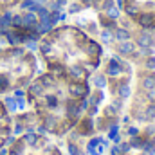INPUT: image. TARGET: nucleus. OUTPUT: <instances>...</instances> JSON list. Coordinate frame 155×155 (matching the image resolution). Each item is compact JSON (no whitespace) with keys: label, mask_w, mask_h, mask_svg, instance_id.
<instances>
[{"label":"nucleus","mask_w":155,"mask_h":155,"mask_svg":"<svg viewBox=\"0 0 155 155\" xmlns=\"http://www.w3.org/2000/svg\"><path fill=\"white\" fill-rule=\"evenodd\" d=\"M137 24H139L143 29L153 27L155 25V15L153 13H139V15H137Z\"/></svg>","instance_id":"1"},{"label":"nucleus","mask_w":155,"mask_h":155,"mask_svg":"<svg viewBox=\"0 0 155 155\" xmlns=\"http://www.w3.org/2000/svg\"><path fill=\"white\" fill-rule=\"evenodd\" d=\"M123 71H124V65L119 60H116V58H112L108 61V65H107V74L108 76H119Z\"/></svg>","instance_id":"2"},{"label":"nucleus","mask_w":155,"mask_h":155,"mask_svg":"<svg viewBox=\"0 0 155 155\" xmlns=\"http://www.w3.org/2000/svg\"><path fill=\"white\" fill-rule=\"evenodd\" d=\"M117 51H119L123 56H130V54L135 52V43H132L130 40H126V41H119Z\"/></svg>","instance_id":"3"},{"label":"nucleus","mask_w":155,"mask_h":155,"mask_svg":"<svg viewBox=\"0 0 155 155\" xmlns=\"http://www.w3.org/2000/svg\"><path fill=\"white\" fill-rule=\"evenodd\" d=\"M69 92H71V96H74V97H83L85 94H87V87L83 85V83H71L69 85Z\"/></svg>","instance_id":"4"},{"label":"nucleus","mask_w":155,"mask_h":155,"mask_svg":"<svg viewBox=\"0 0 155 155\" xmlns=\"http://www.w3.org/2000/svg\"><path fill=\"white\" fill-rule=\"evenodd\" d=\"M4 108L9 112V114H15L16 110H18V107H16V99H15V96H5L4 97Z\"/></svg>","instance_id":"5"},{"label":"nucleus","mask_w":155,"mask_h":155,"mask_svg":"<svg viewBox=\"0 0 155 155\" xmlns=\"http://www.w3.org/2000/svg\"><path fill=\"white\" fill-rule=\"evenodd\" d=\"M38 139H40V135L36 132H25L24 134V144H27V146H36Z\"/></svg>","instance_id":"6"},{"label":"nucleus","mask_w":155,"mask_h":155,"mask_svg":"<svg viewBox=\"0 0 155 155\" xmlns=\"http://www.w3.org/2000/svg\"><path fill=\"white\" fill-rule=\"evenodd\" d=\"M130 31L126 29V27H116V31H114V38L117 41H126V40H130Z\"/></svg>","instance_id":"7"},{"label":"nucleus","mask_w":155,"mask_h":155,"mask_svg":"<svg viewBox=\"0 0 155 155\" xmlns=\"http://www.w3.org/2000/svg\"><path fill=\"white\" fill-rule=\"evenodd\" d=\"M137 45H139V47H152V45H153V38H152V35H148V33H141V35L137 36Z\"/></svg>","instance_id":"8"},{"label":"nucleus","mask_w":155,"mask_h":155,"mask_svg":"<svg viewBox=\"0 0 155 155\" xmlns=\"http://www.w3.org/2000/svg\"><path fill=\"white\" fill-rule=\"evenodd\" d=\"M18 7L24 9V11H33V13H36V11L40 9V4H36L35 0H22Z\"/></svg>","instance_id":"9"},{"label":"nucleus","mask_w":155,"mask_h":155,"mask_svg":"<svg viewBox=\"0 0 155 155\" xmlns=\"http://www.w3.org/2000/svg\"><path fill=\"white\" fill-rule=\"evenodd\" d=\"M141 87H143L144 90H153V88H155V74H153V72L143 78V81H141Z\"/></svg>","instance_id":"10"},{"label":"nucleus","mask_w":155,"mask_h":155,"mask_svg":"<svg viewBox=\"0 0 155 155\" xmlns=\"http://www.w3.org/2000/svg\"><path fill=\"white\" fill-rule=\"evenodd\" d=\"M38 51L41 52V54H45V56L51 54V52H52V43H51L49 40H41V41L38 43Z\"/></svg>","instance_id":"11"},{"label":"nucleus","mask_w":155,"mask_h":155,"mask_svg":"<svg viewBox=\"0 0 155 155\" xmlns=\"http://www.w3.org/2000/svg\"><path fill=\"white\" fill-rule=\"evenodd\" d=\"M29 92H31V96H35V97H40V96L43 94V85H41L40 81H35V83L29 87Z\"/></svg>","instance_id":"12"},{"label":"nucleus","mask_w":155,"mask_h":155,"mask_svg":"<svg viewBox=\"0 0 155 155\" xmlns=\"http://www.w3.org/2000/svg\"><path fill=\"white\" fill-rule=\"evenodd\" d=\"M117 94H119V97H121V99H128V97H130V94H132V90H130V87H128L126 83H123V85H119Z\"/></svg>","instance_id":"13"},{"label":"nucleus","mask_w":155,"mask_h":155,"mask_svg":"<svg viewBox=\"0 0 155 155\" xmlns=\"http://www.w3.org/2000/svg\"><path fill=\"white\" fill-rule=\"evenodd\" d=\"M143 119H144V121H153L155 119V103H152V105L146 107V110H144V114H143Z\"/></svg>","instance_id":"14"},{"label":"nucleus","mask_w":155,"mask_h":155,"mask_svg":"<svg viewBox=\"0 0 155 155\" xmlns=\"http://www.w3.org/2000/svg\"><path fill=\"white\" fill-rule=\"evenodd\" d=\"M99 38H101L103 43H110V41L114 40V31H112V29H103L101 35H99Z\"/></svg>","instance_id":"15"},{"label":"nucleus","mask_w":155,"mask_h":155,"mask_svg":"<svg viewBox=\"0 0 155 155\" xmlns=\"http://www.w3.org/2000/svg\"><path fill=\"white\" fill-rule=\"evenodd\" d=\"M11 27H13V29H24L22 15H13V18H11Z\"/></svg>","instance_id":"16"},{"label":"nucleus","mask_w":155,"mask_h":155,"mask_svg":"<svg viewBox=\"0 0 155 155\" xmlns=\"http://www.w3.org/2000/svg\"><path fill=\"white\" fill-rule=\"evenodd\" d=\"M141 150H144V153H146V155H153V152H155V141H144V143H143V146H141Z\"/></svg>","instance_id":"17"},{"label":"nucleus","mask_w":155,"mask_h":155,"mask_svg":"<svg viewBox=\"0 0 155 155\" xmlns=\"http://www.w3.org/2000/svg\"><path fill=\"white\" fill-rule=\"evenodd\" d=\"M87 47H88V54H99V56H101V45L96 43L94 40H90Z\"/></svg>","instance_id":"18"},{"label":"nucleus","mask_w":155,"mask_h":155,"mask_svg":"<svg viewBox=\"0 0 155 155\" xmlns=\"http://www.w3.org/2000/svg\"><path fill=\"white\" fill-rule=\"evenodd\" d=\"M69 74L72 78H83L85 71H83V67H79V65H72V67H69Z\"/></svg>","instance_id":"19"},{"label":"nucleus","mask_w":155,"mask_h":155,"mask_svg":"<svg viewBox=\"0 0 155 155\" xmlns=\"http://www.w3.org/2000/svg\"><path fill=\"white\" fill-rule=\"evenodd\" d=\"M67 114H69V117H78L79 114H81V110H79V105H78V103H69Z\"/></svg>","instance_id":"20"},{"label":"nucleus","mask_w":155,"mask_h":155,"mask_svg":"<svg viewBox=\"0 0 155 155\" xmlns=\"http://www.w3.org/2000/svg\"><path fill=\"white\" fill-rule=\"evenodd\" d=\"M105 13H107V16H108L110 20H117V18H119V15H121V9H119L117 5H112V7H110V9H107Z\"/></svg>","instance_id":"21"},{"label":"nucleus","mask_w":155,"mask_h":155,"mask_svg":"<svg viewBox=\"0 0 155 155\" xmlns=\"http://www.w3.org/2000/svg\"><path fill=\"white\" fill-rule=\"evenodd\" d=\"M43 126L47 128V132H54V130H56V126H58V121H56L54 117H47V119H45V123H43Z\"/></svg>","instance_id":"22"},{"label":"nucleus","mask_w":155,"mask_h":155,"mask_svg":"<svg viewBox=\"0 0 155 155\" xmlns=\"http://www.w3.org/2000/svg\"><path fill=\"white\" fill-rule=\"evenodd\" d=\"M45 103H47L49 108H56V107H58V97H56L54 94H47V96H45Z\"/></svg>","instance_id":"23"},{"label":"nucleus","mask_w":155,"mask_h":155,"mask_svg":"<svg viewBox=\"0 0 155 155\" xmlns=\"http://www.w3.org/2000/svg\"><path fill=\"white\" fill-rule=\"evenodd\" d=\"M54 81H56V79H54L52 74H45V76H41V79H40V83L43 85V88H45V87H52Z\"/></svg>","instance_id":"24"},{"label":"nucleus","mask_w":155,"mask_h":155,"mask_svg":"<svg viewBox=\"0 0 155 155\" xmlns=\"http://www.w3.org/2000/svg\"><path fill=\"white\" fill-rule=\"evenodd\" d=\"M9 54H11V58H22V56L25 54V49H24V47H20V45H16V47H13V49H11V52H9Z\"/></svg>","instance_id":"25"},{"label":"nucleus","mask_w":155,"mask_h":155,"mask_svg":"<svg viewBox=\"0 0 155 155\" xmlns=\"http://www.w3.org/2000/svg\"><path fill=\"white\" fill-rule=\"evenodd\" d=\"M9 87H11V83H9V78L7 76H0V92H5V90H9Z\"/></svg>","instance_id":"26"},{"label":"nucleus","mask_w":155,"mask_h":155,"mask_svg":"<svg viewBox=\"0 0 155 155\" xmlns=\"http://www.w3.org/2000/svg\"><path fill=\"white\" fill-rule=\"evenodd\" d=\"M124 9H126V15H128V16H137V15H139V7L134 5V4H126Z\"/></svg>","instance_id":"27"},{"label":"nucleus","mask_w":155,"mask_h":155,"mask_svg":"<svg viewBox=\"0 0 155 155\" xmlns=\"http://www.w3.org/2000/svg\"><path fill=\"white\" fill-rule=\"evenodd\" d=\"M101 99H103V92L99 90V92H96V94L88 99V103H90V105H94V107H97V105L101 103Z\"/></svg>","instance_id":"28"},{"label":"nucleus","mask_w":155,"mask_h":155,"mask_svg":"<svg viewBox=\"0 0 155 155\" xmlns=\"http://www.w3.org/2000/svg\"><path fill=\"white\" fill-rule=\"evenodd\" d=\"M94 85H96L97 88H105V87H107V78L101 76V74H99V76H96V78H94Z\"/></svg>","instance_id":"29"},{"label":"nucleus","mask_w":155,"mask_h":155,"mask_svg":"<svg viewBox=\"0 0 155 155\" xmlns=\"http://www.w3.org/2000/svg\"><path fill=\"white\" fill-rule=\"evenodd\" d=\"M24 45L27 51H38V40H25Z\"/></svg>","instance_id":"30"},{"label":"nucleus","mask_w":155,"mask_h":155,"mask_svg":"<svg viewBox=\"0 0 155 155\" xmlns=\"http://www.w3.org/2000/svg\"><path fill=\"white\" fill-rule=\"evenodd\" d=\"M143 143H144V141H143L139 135H134V137H132V143H130V146H134V148H141V146H143Z\"/></svg>","instance_id":"31"},{"label":"nucleus","mask_w":155,"mask_h":155,"mask_svg":"<svg viewBox=\"0 0 155 155\" xmlns=\"http://www.w3.org/2000/svg\"><path fill=\"white\" fill-rule=\"evenodd\" d=\"M24 132H25V126H24L22 123H16L15 128H13V135H20V134H24Z\"/></svg>","instance_id":"32"},{"label":"nucleus","mask_w":155,"mask_h":155,"mask_svg":"<svg viewBox=\"0 0 155 155\" xmlns=\"http://www.w3.org/2000/svg\"><path fill=\"white\" fill-rule=\"evenodd\" d=\"M16 143V135H7V139L4 141V146H13Z\"/></svg>","instance_id":"33"},{"label":"nucleus","mask_w":155,"mask_h":155,"mask_svg":"<svg viewBox=\"0 0 155 155\" xmlns=\"http://www.w3.org/2000/svg\"><path fill=\"white\" fill-rule=\"evenodd\" d=\"M146 69H150V71L155 69V56H148V60H146Z\"/></svg>","instance_id":"34"},{"label":"nucleus","mask_w":155,"mask_h":155,"mask_svg":"<svg viewBox=\"0 0 155 155\" xmlns=\"http://www.w3.org/2000/svg\"><path fill=\"white\" fill-rule=\"evenodd\" d=\"M69 152H71V155H83L79 150H78V146L74 144V143H71V144H69Z\"/></svg>","instance_id":"35"},{"label":"nucleus","mask_w":155,"mask_h":155,"mask_svg":"<svg viewBox=\"0 0 155 155\" xmlns=\"http://www.w3.org/2000/svg\"><path fill=\"white\" fill-rule=\"evenodd\" d=\"M15 99H16L18 110H24V108H25V97H15Z\"/></svg>","instance_id":"36"},{"label":"nucleus","mask_w":155,"mask_h":155,"mask_svg":"<svg viewBox=\"0 0 155 155\" xmlns=\"http://www.w3.org/2000/svg\"><path fill=\"white\" fill-rule=\"evenodd\" d=\"M112 5H116V4H114V0H103V4H101V9H103V11H107V9H110Z\"/></svg>","instance_id":"37"},{"label":"nucleus","mask_w":155,"mask_h":155,"mask_svg":"<svg viewBox=\"0 0 155 155\" xmlns=\"http://www.w3.org/2000/svg\"><path fill=\"white\" fill-rule=\"evenodd\" d=\"M88 105H90V103H88V99H81V103H79V110H81V112H83V110H87V108H88Z\"/></svg>","instance_id":"38"},{"label":"nucleus","mask_w":155,"mask_h":155,"mask_svg":"<svg viewBox=\"0 0 155 155\" xmlns=\"http://www.w3.org/2000/svg\"><path fill=\"white\" fill-rule=\"evenodd\" d=\"M130 148H132V146H130L128 143H123V144L119 146V150H121V153H126V152H130Z\"/></svg>","instance_id":"39"},{"label":"nucleus","mask_w":155,"mask_h":155,"mask_svg":"<svg viewBox=\"0 0 155 155\" xmlns=\"http://www.w3.org/2000/svg\"><path fill=\"white\" fill-rule=\"evenodd\" d=\"M79 9H81V5H79V4H72V5L69 7V13H78Z\"/></svg>","instance_id":"40"},{"label":"nucleus","mask_w":155,"mask_h":155,"mask_svg":"<svg viewBox=\"0 0 155 155\" xmlns=\"http://www.w3.org/2000/svg\"><path fill=\"white\" fill-rule=\"evenodd\" d=\"M117 132H119V126H117V124H114V126H112V128H110V135H108V137H110V139H112V137H114V135H117Z\"/></svg>","instance_id":"41"},{"label":"nucleus","mask_w":155,"mask_h":155,"mask_svg":"<svg viewBox=\"0 0 155 155\" xmlns=\"http://www.w3.org/2000/svg\"><path fill=\"white\" fill-rule=\"evenodd\" d=\"M15 97H25V92H24L22 88H16V90H15Z\"/></svg>","instance_id":"42"},{"label":"nucleus","mask_w":155,"mask_h":155,"mask_svg":"<svg viewBox=\"0 0 155 155\" xmlns=\"http://www.w3.org/2000/svg\"><path fill=\"white\" fill-rule=\"evenodd\" d=\"M128 134H130V135H132V137H134V135H137V134H139V130H137V128H134V126H132V128H128Z\"/></svg>","instance_id":"43"},{"label":"nucleus","mask_w":155,"mask_h":155,"mask_svg":"<svg viewBox=\"0 0 155 155\" xmlns=\"http://www.w3.org/2000/svg\"><path fill=\"white\" fill-rule=\"evenodd\" d=\"M148 99L150 101H155V88L153 90H148Z\"/></svg>","instance_id":"44"},{"label":"nucleus","mask_w":155,"mask_h":155,"mask_svg":"<svg viewBox=\"0 0 155 155\" xmlns=\"http://www.w3.org/2000/svg\"><path fill=\"white\" fill-rule=\"evenodd\" d=\"M0 155H9V148L7 146H2L0 148Z\"/></svg>","instance_id":"45"},{"label":"nucleus","mask_w":155,"mask_h":155,"mask_svg":"<svg viewBox=\"0 0 155 155\" xmlns=\"http://www.w3.org/2000/svg\"><path fill=\"white\" fill-rule=\"evenodd\" d=\"M35 2H36V4H40V5H45V4H47V0H35Z\"/></svg>","instance_id":"46"},{"label":"nucleus","mask_w":155,"mask_h":155,"mask_svg":"<svg viewBox=\"0 0 155 155\" xmlns=\"http://www.w3.org/2000/svg\"><path fill=\"white\" fill-rule=\"evenodd\" d=\"M117 7H119V9H123V0H117Z\"/></svg>","instance_id":"47"},{"label":"nucleus","mask_w":155,"mask_h":155,"mask_svg":"<svg viewBox=\"0 0 155 155\" xmlns=\"http://www.w3.org/2000/svg\"><path fill=\"white\" fill-rule=\"evenodd\" d=\"M2 110H4V103L0 101V114H2Z\"/></svg>","instance_id":"48"}]
</instances>
